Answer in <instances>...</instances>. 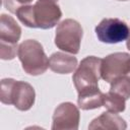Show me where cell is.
Wrapping results in <instances>:
<instances>
[{
  "instance_id": "cell-20",
  "label": "cell",
  "mask_w": 130,
  "mask_h": 130,
  "mask_svg": "<svg viewBox=\"0 0 130 130\" xmlns=\"http://www.w3.org/2000/svg\"><path fill=\"white\" fill-rule=\"evenodd\" d=\"M122 1H126V0H122Z\"/></svg>"
},
{
  "instance_id": "cell-5",
  "label": "cell",
  "mask_w": 130,
  "mask_h": 130,
  "mask_svg": "<svg viewBox=\"0 0 130 130\" xmlns=\"http://www.w3.org/2000/svg\"><path fill=\"white\" fill-rule=\"evenodd\" d=\"M130 73V54L117 52L108 55L102 60L101 77L111 83L118 77L128 76Z\"/></svg>"
},
{
  "instance_id": "cell-1",
  "label": "cell",
  "mask_w": 130,
  "mask_h": 130,
  "mask_svg": "<svg viewBox=\"0 0 130 130\" xmlns=\"http://www.w3.org/2000/svg\"><path fill=\"white\" fill-rule=\"evenodd\" d=\"M0 100L2 104L13 105L19 111H27L35 104L36 92L25 81L4 78L1 80Z\"/></svg>"
},
{
  "instance_id": "cell-11",
  "label": "cell",
  "mask_w": 130,
  "mask_h": 130,
  "mask_svg": "<svg viewBox=\"0 0 130 130\" xmlns=\"http://www.w3.org/2000/svg\"><path fill=\"white\" fill-rule=\"evenodd\" d=\"M21 36V28L12 16L1 14L0 18V42L17 44Z\"/></svg>"
},
{
  "instance_id": "cell-3",
  "label": "cell",
  "mask_w": 130,
  "mask_h": 130,
  "mask_svg": "<svg viewBox=\"0 0 130 130\" xmlns=\"http://www.w3.org/2000/svg\"><path fill=\"white\" fill-rule=\"evenodd\" d=\"M102 60L103 59L94 56H87L81 60L72 77L77 92L99 87V79L102 78Z\"/></svg>"
},
{
  "instance_id": "cell-12",
  "label": "cell",
  "mask_w": 130,
  "mask_h": 130,
  "mask_svg": "<svg viewBox=\"0 0 130 130\" xmlns=\"http://www.w3.org/2000/svg\"><path fill=\"white\" fill-rule=\"evenodd\" d=\"M104 93L100 88L86 89L78 92L77 104L81 110H93L103 106Z\"/></svg>"
},
{
  "instance_id": "cell-19",
  "label": "cell",
  "mask_w": 130,
  "mask_h": 130,
  "mask_svg": "<svg viewBox=\"0 0 130 130\" xmlns=\"http://www.w3.org/2000/svg\"><path fill=\"white\" fill-rule=\"evenodd\" d=\"M128 77H129V78H130V73H129V74H128Z\"/></svg>"
},
{
  "instance_id": "cell-17",
  "label": "cell",
  "mask_w": 130,
  "mask_h": 130,
  "mask_svg": "<svg viewBox=\"0 0 130 130\" xmlns=\"http://www.w3.org/2000/svg\"><path fill=\"white\" fill-rule=\"evenodd\" d=\"M126 46H127V49L130 51V31H129V36L127 38V42H126Z\"/></svg>"
},
{
  "instance_id": "cell-2",
  "label": "cell",
  "mask_w": 130,
  "mask_h": 130,
  "mask_svg": "<svg viewBox=\"0 0 130 130\" xmlns=\"http://www.w3.org/2000/svg\"><path fill=\"white\" fill-rule=\"evenodd\" d=\"M22 69L29 75H41L49 67V58L43 46L36 40H26L18 46L17 52Z\"/></svg>"
},
{
  "instance_id": "cell-18",
  "label": "cell",
  "mask_w": 130,
  "mask_h": 130,
  "mask_svg": "<svg viewBox=\"0 0 130 130\" xmlns=\"http://www.w3.org/2000/svg\"><path fill=\"white\" fill-rule=\"evenodd\" d=\"M45 1H50V2H55V3H56L58 0H45Z\"/></svg>"
},
{
  "instance_id": "cell-13",
  "label": "cell",
  "mask_w": 130,
  "mask_h": 130,
  "mask_svg": "<svg viewBox=\"0 0 130 130\" xmlns=\"http://www.w3.org/2000/svg\"><path fill=\"white\" fill-rule=\"evenodd\" d=\"M126 100L112 91L109 90V92L104 93V101H103V106L112 113H121L125 110Z\"/></svg>"
},
{
  "instance_id": "cell-6",
  "label": "cell",
  "mask_w": 130,
  "mask_h": 130,
  "mask_svg": "<svg viewBox=\"0 0 130 130\" xmlns=\"http://www.w3.org/2000/svg\"><path fill=\"white\" fill-rule=\"evenodd\" d=\"M61 16L62 11L55 2L38 0L32 5L34 28H52L59 22Z\"/></svg>"
},
{
  "instance_id": "cell-4",
  "label": "cell",
  "mask_w": 130,
  "mask_h": 130,
  "mask_svg": "<svg viewBox=\"0 0 130 130\" xmlns=\"http://www.w3.org/2000/svg\"><path fill=\"white\" fill-rule=\"evenodd\" d=\"M82 32V27L78 21L71 18L64 19L57 25L55 45L60 50L75 55L80 49Z\"/></svg>"
},
{
  "instance_id": "cell-14",
  "label": "cell",
  "mask_w": 130,
  "mask_h": 130,
  "mask_svg": "<svg viewBox=\"0 0 130 130\" xmlns=\"http://www.w3.org/2000/svg\"><path fill=\"white\" fill-rule=\"evenodd\" d=\"M110 91L124 98L130 99V78L128 76H121L111 82Z\"/></svg>"
},
{
  "instance_id": "cell-15",
  "label": "cell",
  "mask_w": 130,
  "mask_h": 130,
  "mask_svg": "<svg viewBox=\"0 0 130 130\" xmlns=\"http://www.w3.org/2000/svg\"><path fill=\"white\" fill-rule=\"evenodd\" d=\"M18 52L17 44L0 42V57L2 60H11Z\"/></svg>"
},
{
  "instance_id": "cell-9",
  "label": "cell",
  "mask_w": 130,
  "mask_h": 130,
  "mask_svg": "<svg viewBox=\"0 0 130 130\" xmlns=\"http://www.w3.org/2000/svg\"><path fill=\"white\" fill-rule=\"evenodd\" d=\"M127 128V124L125 120L116 115V113L112 112H104L99 117L93 119L88 125V129H117V130H125Z\"/></svg>"
},
{
  "instance_id": "cell-16",
  "label": "cell",
  "mask_w": 130,
  "mask_h": 130,
  "mask_svg": "<svg viewBox=\"0 0 130 130\" xmlns=\"http://www.w3.org/2000/svg\"><path fill=\"white\" fill-rule=\"evenodd\" d=\"M32 0H2L3 6L9 10L12 13H15L16 10L22 6V5H27L31 2Z\"/></svg>"
},
{
  "instance_id": "cell-7",
  "label": "cell",
  "mask_w": 130,
  "mask_h": 130,
  "mask_svg": "<svg viewBox=\"0 0 130 130\" xmlns=\"http://www.w3.org/2000/svg\"><path fill=\"white\" fill-rule=\"evenodd\" d=\"M95 34L103 43L117 44L127 40L129 27L119 18H104L95 26Z\"/></svg>"
},
{
  "instance_id": "cell-10",
  "label": "cell",
  "mask_w": 130,
  "mask_h": 130,
  "mask_svg": "<svg viewBox=\"0 0 130 130\" xmlns=\"http://www.w3.org/2000/svg\"><path fill=\"white\" fill-rule=\"evenodd\" d=\"M77 66V59L71 55L56 52L49 58V67L52 71L59 74H68L73 72Z\"/></svg>"
},
{
  "instance_id": "cell-8",
  "label": "cell",
  "mask_w": 130,
  "mask_h": 130,
  "mask_svg": "<svg viewBox=\"0 0 130 130\" xmlns=\"http://www.w3.org/2000/svg\"><path fill=\"white\" fill-rule=\"evenodd\" d=\"M79 120L80 113L78 108L70 102L62 103L53 114L52 130H77Z\"/></svg>"
}]
</instances>
